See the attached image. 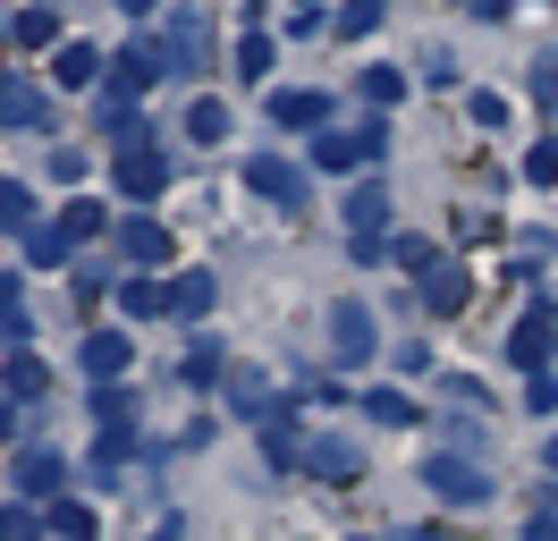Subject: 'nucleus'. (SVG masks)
Instances as JSON below:
<instances>
[{"label": "nucleus", "mask_w": 558, "mask_h": 541, "mask_svg": "<svg viewBox=\"0 0 558 541\" xmlns=\"http://www.w3.org/2000/svg\"><path fill=\"white\" fill-rule=\"evenodd\" d=\"M170 313H178V322H204V313H211V270H186V279H170Z\"/></svg>", "instance_id": "nucleus-17"}, {"label": "nucleus", "mask_w": 558, "mask_h": 541, "mask_svg": "<svg viewBox=\"0 0 558 541\" xmlns=\"http://www.w3.org/2000/svg\"><path fill=\"white\" fill-rule=\"evenodd\" d=\"M524 406H533V414H550V406H558V381H550V372H533V389H524Z\"/></svg>", "instance_id": "nucleus-37"}, {"label": "nucleus", "mask_w": 558, "mask_h": 541, "mask_svg": "<svg viewBox=\"0 0 558 541\" xmlns=\"http://www.w3.org/2000/svg\"><path fill=\"white\" fill-rule=\"evenodd\" d=\"M398 263H407V270H432V263H440V254H432L423 237H398Z\"/></svg>", "instance_id": "nucleus-36"}, {"label": "nucleus", "mask_w": 558, "mask_h": 541, "mask_svg": "<svg viewBox=\"0 0 558 541\" xmlns=\"http://www.w3.org/2000/svg\"><path fill=\"white\" fill-rule=\"evenodd\" d=\"M186 135H195V144H220V135H229V110H220V101H195Z\"/></svg>", "instance_id": "nucleus-27"}, {"label": "nucleus", "mask_w": 558, "mask_h": 541, "mask_svg": "<svg viewBox=\"0 0 558 541\" xmlns=\"http://www.w3.org/2000/svg\"><path fill=\"white\" fill-rule=\"evenodd\" d=\"M51 533H60V541H94V507L60 500V507H51Z\"/></svg>", "instance_id": "nucleus-25"}, {"label": "nucleus", "mask_w": 558, "mask_h": 541, "mask_svg": "<svg viewBox=\"0 0 558 541\" xmlns=\"http://www.w3.org/2000/svg\"><path fill=\"white\" fill-rule=\"evenodd\" d=\"M229 398H238V414H263V406H271V381H263V372H229Z\"/></svg>", "instance_id": "nucleus-24"}, {"label": "nucleus", "mask_w": 558, "mask_h": 541, "mask_svg": "<svg viewBox=\"0 0 558 541\" xmlns=\"http://www.w3.org/2000/svg\"><path fill=\"white\" fill-rule=\"evenodd\" d=\"M0 541H43L35 507H0Z\"/></svg>", "instance_id": "nucleus-34"}, {"label": "nucleus", "mask_w": 558, "mask_h": 541, "mask_svg": "<svg viewBox=\"0 0 558 541\" xmlns=\"http://www.w3.org/2000/svg\"><path fill=\"white\" fill-rule=\"evenodd\" d=\"M26 254H35V270H51L60 254H69V229H35V237H26Z\"/></svg>", "instance_id": "nucleus-32"}, {"label": "nucleus", "mask_w": 558, "mask_h": 541, "mask_svg": "<svg viewBox=\"0 0 558 541\" xmlns=\"http://www.w3.org/2000/svg\"><path fill=\"white\" fill-rule=\"evenodd\" d=\"M550 347H558V304H533V313L517 322V338H508V356L542 372V364H550Z\"/></svg>", "instance_id": "nucleus-8"}, {"label": "nucleus", "mask_w": 558, "mask_h": 541, "mask_svg": "<svg viewBox=\"0 0 558 541\" xmlns=\"http://www.w3.org/2000/svg\"><path fill=\"white\" fill-rule=\"evenodd\" d=\"M161 187H170V161H161V153H153V144H119V195H161Z\"/></svg>", "instance_id": "nucleus-6"}, {"label": "nucleus", "mask_w": 558, "mask_h": 541, "mask_svg": "<svg viewBox=\"0 0 558 541\" xmlns=\"http://www.w3.org/2000/svg\"><path fill=\"white\" fill-rule=\"evenodd\" d=\"M423 482H432V500H449V507H483V500H490V473L465 466V457H432V466H423Z\"/></svg>", "instance_id": "nucleus-2"}, {"label": "nucleus", "mask_w": 558, "mask_h": 541, "mask_svg": "<svg viewBox=\"0 0 558 541\" xmlns=\"http://www.w3.org/2000/svg\"><path fill=\"white\" fill-rule=\"evenodd\" d=\"M389 17V0H348V9H339V34H373Z\"/></svg>", "instance_id": "nucleus-28"}, {"label": "nucleus", "mask_w": 558, "mask_h": 541, "mask_svg": "<svg viewBox=\"0 0 558 541\" xmlns=\"http://www.w3.org/2000/svg\"><path fill=\"white\" fill-rule=\"evenodd\" d=\"M128 448H136V440H128V414H119L102 432V448H94V466H128Z\"/></svg>", "instance_id": "nucleus-33"}, {"label": "nucleus", "mask_w": 558, "mask_h": 541, "mask_svg": "<svg viewBox=\"0 0 558 541\" xmlns=\"http://www.w3.org/2000/svg\"><path fill=\"white\" fill-rule=\"evenodd\" d=\"M119 254H128V263H170V229H161V220H119Z\"/></svg>", "instance_id": "nucleus-10"}, {"label": "nucleus", "mask_w": 558, "mask_h": 541, "mask_svg": "<svg viewBox=\"0 0 558 541\" xmlns=\"http://www.w3.org/2000/svg\"><path fill=\"white\" fill-rule=\"evenodd\" d=\"M533 94H542V110H558V51L533 60Z\"/></svg>", "instance_id": "nucleus-35"}, {"label": "nucleus", "mask_w": 558, "mask_h": 541, "mask_svg": "<svg viewBox=\"0 0 558 541\" xmlns=\"http://www.w3.org/2000/svg\"><path fill=\"white\" fill-rule=\"evenodd\" d=\"M381 220H389V195H381V187H355V195H348V229L355 237H381Z\"/></svg>", "instance_id": "nucleus-19"}, {"label": "nucleus", "mask_w": 558, "mask_h": 541, "mask_svg": "<svg viewBox=\"0 0 558 541\" xmlns=\"http://www.w3.org/2000/svg\"><path fill=\"white\" fill-rule=\"evenodd\" d=\"M524 178H533V187H558V135H542V144L524 153Z\"/></svg>", "instance_id": "nucleus-29"}, {"label": "nucleus", "mask_w": 558, "mask_h": 541, "mask_svg": "<svg viewBox=\"0 0 558 541\" xmlns=\"http://www.w3.org/2000/svg\"><path fill=\"white\" fill-rule=\"evenodd\" d=\"M398 94H407V76H398V68H364V101H373V110H389Z\"/></svg>", "instance_id": "nucleus-26"}, {"label": "nucleus", "mask_w": 558, "mask_h": 541, "mask_svg": "<svg viewBox=\"0 0 558 541\" xmlns=\"http://www.w3.org/2000/svg\"><path fill=\"white\" fill-rule=\"evenodd\" d=\"M465 297H474V279H465V270H449V263L423 270V304H432V313H465Z\"/></svg>", "instance_id": "nucleus-14"}, {"label": "nucleus", "mask_w": 558, "mask_h": 541, "mask_svg": "<svg viewBox=\"0 0 558 541\" xmlns=\"http://www.w3.org/2000/svg\"><path fill=\"white\" fill-rule=\"evenodd\" d=\"M128 356H136V347H128L119 330H94L85 347H76V364L94 372V381H119V372H128Z\"/></svg>", "instance_id": "nucleus-12"}, {"label": "nucleus", "mask_w": 558, "mask_h": 541, "mask_svg": "<svg viewBox=\"0 0 558 541\" xmlns=\"http://www.w3.org/2000/svg\"><path fill=\"white\" fill-rule=\"evenodd\" d=\"M305 9H314V0H305Z\"/></svg>", "instance_id": "nucleus-42"}, {"label": "nucleus", "mask_w": 558, "mask_h": 541, "mask_svg": "<svg viewBox=\"0 0 558 541\" xmlns=\"http://www.w3.org/2000/svg\"><path fill=\"white\" fill-rule=\"evenodd\" d=\"M9 389H17V398H43V389H51L43 356H9Z\"/></svg>", "instance_id": "nucleus-23"}, {"label": "nucleus", "mask_w": 558, "mask_h": 541, "mask_svg": "<svg viewBox=\"0 0 558 541\" xmlns=\"http://www.w3.org/2000/svg\"><path fill=\"white\" fill-rule=\"evenodd\" d=\"M381 144H389V128H381V119H373V128H330V135H322V144H314V161L322 169H355V161H381Z\"/></svg>", "instance_id": "nucleus-4"}, {"label": "nucleus", "mask_w": 558, "mask_h": 541, "mask_svg": "<svg viewBox=\"0 0 558 541\" xmlns=\"http://www.w3.org/2000/svg\"><path fill=\"white\" fill-rule=\"evenodd\" d=\"M110 68H119V94H153L161 76H178L170 43H153V34H136V43H128V51H119Z\"/></svg>", "instance_id": "nucleus-1"}, {"label": "nucleus", "mask_w": 558, "mask_h": 541, "mask_svg": "<svg viewBox=\"0 0 558 541\" xmlns=\"http://www.w3.org/2000/svg\"><path fill=\"white\" fill-rule=\"evenodd\" d=\"M9 34H17V43H35V51H60V17H51V9H26Z\"/></svg>", "instance_id": "nucleus-21"}, {"label": "nucleus", "mask_w": 558, "mask_h": 541, "mask_svg": "<svg viewBox=\"0 0 558 541\" xmlns=\"http://www.w3.org/2000/svg\"><path fill=\"white\" fill-rule=\"evenodd\" d=\"M119 313L153 322V313H170V288H161V279H119Z\"/></svg>", "instance_id": "nucleus-18"}, {"label": "nucleus", "mask_w": 558, "mask_h": 541, "mask_svg": "<svg viewBox=\"0 0 558 541\" xmlns=\"http://www.w3.org/2000/svg\"><path fill=\"white\" fill-rule=\"evenodd\" d=\"M322 119H330L322 94H271V128H322Z\"/></svg>", "instance_id": "nucleus-16"}, {"label": "nucleus", "mask_w": 558, "mask_h": 541, "mask_svg": "<svg viewBox=\"0 0 558 541\" xmlns=\"http://www.w3.org/2000/svg\"><path fill=\"white\" fill-rule=\"evenodd\" d=\"M110 9H128V17H144V9H153V0H110Z\"/></svg>", "instance_id": "nucleus-39"}, {"label": "nucleus", "mask_w": 558, "mask_h": 541, "mask_svg": "<svg viewBox=\"0 0 558 541\" xmlns=\"http://www.w3.org/2000/svg\"><path fill=\"white\" fill-rule=\"evenodd\" d=\"M17 491H26V500H51V491H60V482H69V466H60V457H51V448H26V457H17Z\"/></svg>", "instance_id": "nucleus-11"}, {"label": "nucleus", "mask_w": 558, "mask_h": 541, "mask_svg": "<svg viewBox=\"0 0 558 541\" xmlns=\"http://www.w3.org/2000/svg\"><path fill=\"white\" fill-rule=\"evenodd\" d=\"M60 229H69V245H85V237L110 229V212H102V203H69V212H60Z\"/></svg>", "instance_id": "nucleus-22"}, {"label": "nucleus", "mask_w": 558, "mask_h": 541, "mask_svg": "<svg viewBox=\"0 0 558 541\" xmlns=\"http://www.w3.org/2000/svg\"><path fill=\"white\" fill-rule=\"evenodd\" d=\"M238 76H271V34H245L238 43Z\"/></svg>", "instance_id": "nucleus-30"}, {"label": "nucleus", "mask_w": 558, "mask_h": 541, "mask_svg": "<svg viewBox=\"0 0 558 541\" xmlns=\"http://www.w3.org/2000/svg\"><path fill=\"white\" fill-rule=\"evenodd\" d=\"M51 110H43V94L26 85V76H0V128H43Z\"/></svg>", "instance_id": "nucleus-13"}, {"label": "nucleus", "mask_w": 558, "mask_h": 541, "mask_svg": "<svg viewBox=\"0 0 558 541\" xmlns=\"http://www.w3.org/2000/svg\"><path fill=\"white\" fill-rule=\"evenodd\" d=\"M305 466H314L322 482H364V448H355V440H314Z\"/></svg>", "instance_id": "nucleus-9"}, {"label": "nucleus", "mask_w": 558, "mask_h": 541, "mask_svg": "<svg viewBox=\"0 0 558 541\" xmlns=\"http://www.w3.org/2000/svg\"><path fill=\"white\" fill-rule=\"evenodd\" d=\"M330 356H339V364H373V313H364V304H339V313H330Z\"/></svg>", "instance_id": "nucleus-7"}, {"label": "nucleus", "mask_w": 558, "mask_h": 541, "mask_svg": "<svg viewBox=\"0 0 558 541\" xmlns=\"http://www.w3.org/2000/svg\"><path fill=\"white\" fill-rule=\"evenodd\" d=\"M245 187H254L263 203H279V212H288V203H305V169L279 161V153H254V161H245Z\"/></svg>", "instance_id": "nucleus-3"}, {"label": "nucleus", "mask_w": 558, "mask_h": 541, "mask_svg": "<svg viewBox=\"0 0 558 541\" xmlns=\"http://www.w3.org/2000/svg\"><path fill=\"white\" fill-rule=\"evenodd\" d=\"M398 541H449V533H432V525H423V533H398Z\"/></svg>", "instance_id": "nucleus-40"}, {"label": "nucleus", "mask_w": 558, "mask_h": 541, "mask_svg": "<svg viewBox=\"0 0 558 541\" xmlns=\"http://www.w3.org/2000/svg\"><path fill=\"white\" fill-rule=\"evenodd\" d=\"M373 423H415V406H407V389H373Z\"/></svg>", "instance_id": "nucleus-31"}, {"label": "nucleus", "mask_w": 558, "mask_h": 541, "mask_svg": "<svg viewBox=\"0 0 558 541\" xmlns=\"http://www.w3.org/2000/svg\"><path fill=\"white\" fill-rule=\"evenodd\" d=\"M51 76H60V85H94V76H102V51H94V43H60V51H51Z\"/></svg>", "instance_id": "nucleus-15"}, {"label": "nucleus", "mask_w": 558, "mask_h": 541, "mask_svg": "<svg viewBox=\"0 0 558 541\" xmlns=\"http://www.w3.org/2000/svg\"><path fill=\"white\" fill-rule=\"evenodd\" d=\"M170 60H178V76H204L211 68V17L204 9H178L170 17Z\"/></svg>", "instance_id": "nucleus-5"}, {"label": "nucleus", "mask_w": 558, "mask_h": 541, "mask_svg": "<svg viewBox=\"0 0 558 541\" xmlns=\"http://www.w3.org/2000/svg\"><path fill=\"white\" fill-rule=\"evenodd\" d=\"M0 229H9V237H35V195H26L17 178L0 187Z\"/></svg>", "instance_id": "nucleus-20"}, {"label": "nucleus", "mask_w": 558, "mask_h": 541, "mask_svg": "<svg viewBox=\"0 0 558 541\" xmlns=\"http://www.w3.org/2000/svg\"><path fill=\"white\" fill-rule=\"evenodd\" d=\"M161 541H178V533H161Z\"/></svg>", "instance_id": "nucleus-41"}, {"label": "nucleus", "mask_w": 558, "mask_h": 541, "mask_svg": "<svg viewBox=\"0 0 558 541\" xmlns=\"http://www.w3.org/2000/svg\"><path fill=\"white\" fill-rule=\"evenodd\" d=\"M524 541H558V500H542V516L524 525Z\"/></svg>", "instance_id": "nucleus-38"}]
</instances>
